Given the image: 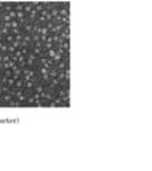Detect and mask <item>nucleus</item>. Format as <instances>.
<instances>
[{"label": "nucleus", "mask_w": 152, "mask_h": 171, "mask_svg": "<svg viewBox=\"0 0 152 171\" xmlns=\"http://www.w3.org/2000/svg\"><path fill=\"white\" fill-rule=\"evenodd\" d=\"M70 105V3L0 1V107Z\"/></svg>", "instance_id": "1"}]
</instances>
